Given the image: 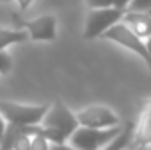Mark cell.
<instances>
[{
    "mask_svg": "<svg viewBox=\"0 0 151 150\" xmlns=\"http://www.w3.org/2000/svg\"><path fill=\"white\" fill-rule=\"evenodd\" d=\"M28 32L25 28H2L0 27V50H5L11 44L28 41Z\"/></svg>",
    "mask_w": 151,
    "mask_h": 150,
    "instance_id": "cell-11",
    "label": "cell"
},
{
    "mask_svg": "<svg viewBox=\"0 0 151 150\" xmlns=\"http://www.w3.org/2000/svg\"><path fill=\"white\" fill-rule=\"evenodd\" d=\"M5 120H4V117L0 115V140H2V136H4V131H5Z\"/></svg>",
    "mask_w": 151,
    "mask_h": 150,
    "instance_id": "cell-18",
    "label": "cell"
},
{
    "mask_svg": "<svg viewBox=\"0 0 151 150\" xmlns=\"http://www.w3.org/2000/svg\"><path fill=\"white\" fill-rule=\"evenodd\" d=\"M151 0H130L127 11H150Z\"/></svg>",
    "mask_w": 151,
    "mask_h": 150,
    "instance_id": "cell-16",
    "label": "cell"
},
{
    "mask_svg": "<svg viewBox=\"0 0 151 150\" xmlns=\"http://www.w3.org/2000/svg\"><path fill=\"white\" fill-rule=\"evenodd\" d=\"M30 138L32 136H28V134H19L14 140L11 150H30Z\"/></svg>",
    "mask_w": 151,
    "mask_h": 150,
    "instance_id": "cell-15",
    "label": "cell"
},
{
    "mask_svg": "<svg viewBox=\"0 0 151 150\" xmlns=\"http://www.w3.org/2000/svg\"><path fill=\"white\" fill-rule=\"evenodd\" d=\"M146 12H148V14H150V16H151V9H150V11H146Z\"/></svg>",
    "mask_w": 151,
    "mask_h": 150,
    "instance_id": "cell-21",
    "label": "cell"
},
{
    "mask_svg": "<svg viewBox=\"0 0 151 150\" xmlns=\"http://www.w3.org/2000/svg\"><path fill=\"white\" fill-rule=\"evenodd\" d=\"M49 104H19L12 101L0 99V115L7 124H19V125H34L40 124Z\"/></svg>",
    "mask_w": 151,
    "mask_h": 150,
    "instance_id": "cell-2",
    "label": "cell"
},
{
    "mask_svg": "<svg viewBox=\"0 0 151 150\" xmlns=\"http://www.w3.org/2000/svg\"><path fill=\"white\" fill-rule=\"evenodd\" d=\"M18 4H19V7H21V9H27V7L32 4V0H18Z\"/></svg>",
    "mask_w": 151,
    "mask_h": 150,
    "instance_id": "cell-19",
    "label": "cell"
},
{
    "mask_svg": "<svg viewBox=\"0 0 151 150\" xmlns=\"http://www.w3.org/2000/svg\"><path fill=\"white\" fill-rule=\"evenodd\" d=\"M123 14H125V9H118V7H91L86 16L83 37L88 41L100 37L107 28L121 21Z\"/></svg>",
    "mask_w": 151,
    "mask_h": 150,
    "instance_id": "cell-3",
    "label": "cell"
},
{
    "mask_svg": "<svg viewBox=\"0 0 151 150\" xmlns=\"http://www.w3.org/2000/svg\"><path fill=\"white\" fill-rule=\"evenodd\" d=\"M40 124L46 125V127L55 129L65 140H69V136L79 127L76 113L70 111L60 99H56L53 104H49V108H47V111H46V115H44V118H42Z\"/></svg>",
    "mask_w": 151,
    "mask_h": 150,
    "instance_id": "cell-5",
    "label": "cell"
},
{
    "mask_svg": "<svg viewBox=\"0 0 151 150\" xmlns=\"http://www.w3.org/2000/svg\"><path fill=\"white\" fill-rule=\"evenodd\" d=\"M134 131H135V124L134 122H127L123 125V129L114 136L107 145H104L100 150H123L125 147L130 145V141L134 138Z\"/></svg>",
    "mask_w": 151,
    "mask_h": 150,
    "instance_id": "cell-10",
    "label": "cell"
},
{
    "mask_svg": "<svg viewBox=\"0 0 151 150\" xmlns=\"http://www.w3.org/2000/svg\"><path fill=\"white\" fill-rule=\"evenodd\" d=\"M121 129H123V125H119V124L113 125V127H84V125H79L69 136V140H70V145L76 150H100Z\"/></svg>",
    "mask_w": 151,
    "mask_h": 150,
    "instance_id": "cell-1",
    "label": "cell"
},
{
    "mask_svg": "<svg viewBox=\"0 0 151 150\" xmlns=\"http://www.w3.org/2000/svg\"><path fill=\"white\" fill-rule=\"evenodd\" d=\"M49 149V141L40 136V134H34L30 138V150H47Z\"/></svg>",
    "mask_w": 151,
    "mask_h": 150,
    "instance_id": "cell-13",
    "label": "cell"
},
{
    "mask_svg": "<svg viewBox=\"0 0 151 150\" xmlns=\"http://www.w3.org/2000/svg\"><path fill=\"white\" fill-rule=\"evenodd\" d=\"M100 37L107 39V41H113V42L119 44V46L128 48L130 51H134L135 55H139V57L146 62L148 69L151 71V57H150V53H148V50H146L144 41L139 37L135 32H132V30H130L123 21H118V23L113 25L111 28H107Z\"/></svg>",
    "mask_w": 151,
    "mask_h": 150,
    "instance_id": "cell-4",
    "label": "cell"
},
{
    "mask_svg": "<svg viewBox=\"0 0 151 150\" xmlns=\"http://www.w3.org/2000/svg\"><path fill=\"white\" fill-rule=\"evenodd\" d=\"M150 143H151V113L142 111L141 120H139V127H135L130 145L144 147V145H150Z\"/></svg>",
    "mask_w": 151,
    "mask_h": 150,
    "instance_id": "cell-9",
    "label": "cell"
},
{
    "mask_svg": "<svg viewBox=\"0 0 151 150\" xmlns=\"http://www.w3.org/2000/svg\"><path fill=\"white\" fill-rule=\"evenodd\" d=\"M76 117H77L79 125H84V127H113V125L119 124L118 115L111 108L99 106V104L84 108L83 111H79Z\"/></svg>",
    "mask_w": 151,
    "mask_h": 150,
    "instance_id": "cell-6",
    "label": "cell"
},
{
    "mask_svg": "<svg viewBox=\"0 0 151 150\" xmlns=\"http://www.w3.org/2000/svg\"><path fill=\"white\" fill-rule=\"evenodd\" d=\"M25 30L32 41H55L56 39V18L53 14H42L25 21Z\"/></svg>",
    "mask_w": 151,
    "mask_h": 150,
    "instance_id": "cell-7",
    "label": "cell"
},
{
    "mask_svg": "<svg viewBox=\"0 0 151 150\" xmlns=\"http://www.w3.org/2000/svg\"><path fill=\"white\" fill-rule=\"evenodd\" d=\"M121 21L141 39L151 36V16L146 11H125Z\"/></svg>",
    "mask_w": 151,
    "mask_h": 150,
    "instance_id": "cell-8",
    "label": "cell"
},
{
    "mask_svg": "<svg viewBox=\"0 0 151 150\" xmlns=\"http://www.w3.org/2000/svg\"><path fill=\"white\" fill-rule=\"evenodd\" d=\"M90 7H118V9H125L128 7L130 0H86Z\"/></svg>",
    "mask_w": 151,
    "mask_h": 150,
    "instance_id": "cell-12",
    "label": "cell"
},
{
    "mask_svg": "<svg viewBox=\"0 0 151 150\" xmlns=\"http://www.w3.org/2000/svg\"><path fill=\"white\" fill-rule=\"evenodd\" d=\"M47 150H76L72 145H65V143H51Z\"/></svg>",
    "mask_w": 151,
    "mask_h": 150,
    "instance_id": "cell-17",
    "label": "cell"
},
{
    "mask_svg": "<svg viewBox=\"0 0 151 150\" xmlns=\"http://www.w3.org/2000/svg\"><path fill=\"white\" fill-rule=\"evenodd\" d=\"M144 44H146V50H148V53H150V57H151V36L150 37H146Z\"/></svg>",
    "mask_w": 151,
    "mask_h": 150,
    "instance_id": "cell-20",
    "label": "cell"
},
{
    "mask_svg": "<svg viewBox=\"0 0 151 150\" xmlns=\"http://www.w3.org/2000/svg\"><path fill=\"white\" fill-rule=\"evenodd\" d=\"M11 67H12V58H11V55H9L5 50H0V74L9 73Z\"/></svg>",
    "mask_w": 151,
    "mask_h": 150,
    "instance_id": "cell-14",
    "label": "cell"
},
{
    "mask_svg": "<svg viewBox=\"0 0 151 150\" xmlns=\"http://www.w3.org/2000/svg\"><path fill=\"white\" fill-rule=\"evenodd\" d=\"M0 2H5V0H0Z\"/></svg>",
    "mask_w": 151,
    "mask_h": 150,
    "instance_id": "cell-22",
    "label": "cell"
}]
</instances>
